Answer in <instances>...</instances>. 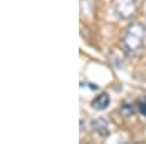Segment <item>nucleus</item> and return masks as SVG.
<instances>
[{
	"instance_id": "1",
	"label": "nucleus",
	"mask_w": 146,
	"mask_h": 144,
	"mask_svg": "<svg viewBox=\"0 0 146 144\" xmlns=\"http://www.w3.org/2000/svg\"><path fill=\"white\" fill-rule=\"evenodd\" d=\"M146 26L142 22H133L123 37V48L127 54H136L145 44Z\"/></svg>"
},
{
	"instance_id": "2",
	"label": "nucleus",
	"mask_w": 146,
	"mask_h": 144,
	"mask_svg": "<svg viewBox=\"0 0 146 144\" xmlns=\"http://www.w3.org/2000/svg\"><path fill=\"white\" fill-rule=\"evenodd\" d=\"M135 9H136L135 0H115L114 2V12L121 19L130 18L135 13Z\"/></svg>"
},
{
	"instance_id": "3",
	"label": "nucleus",
	"mask_w": 146,
	"mask_h": 144,
	"mask_svg": "<svg viewBox=\"0 0 146 144\" xmlns=\"http://www.w3.org/2000/svg\"><path fill=\"white\" fill-rule=\"evenodd\" d=\"M110 102H111V99H110V96L107 93H101L98 95L96 98L91 102V106L94 108L95 111H104L105 108H108Z\"/></svg>"
},
{
	"instance_id": "4",
	"label": "nucleus",
	"mask_w": 146,
	"mask_h": 144,
	"mask_svg": "<svg viewBox=\"0 0 146 144\" xmlns=\"http://www.w3.org/2000/svg\"><path fill=\"white\" fill-rule=\"evenodd\" d=\"M92 127H94V130L96 131V133H98L100 135H102V137H105L108 134V124L104 121L102 118L95 119V121L92 122Z\"/></svg>"
},
{
	"instance_id": "5",
	"label": "nucleus",
	"mask_w": 146,
	"mask_h": 144,
	"mask_svg": "<svg viewBox=\"0 0 146 144\" xmlns=\"http://www.w3.org/2000/svg\"><path fill=\"white\" fill-rule=\"evenodd\" d=\"M136 108H137V111H139L143 116H146V96H142L140 99H137Z\"/></svg>"
},
{
	"instance_id": "6",
	"label": "nucleus",
	"mask_w": 146,
	"mask_h": 144,
	"mask_svg": "<svg viewBox=\"0 0 146 144\" xmlns=\"http://www.w3.org/2000/svg\"><path fill=\"white\" fill-rule=\"evenodd\" d=\"M121 112L126 114V115H133V112H135V109H133V105H124L123 108H121Z\"/></svg>"
}]
</instances>
